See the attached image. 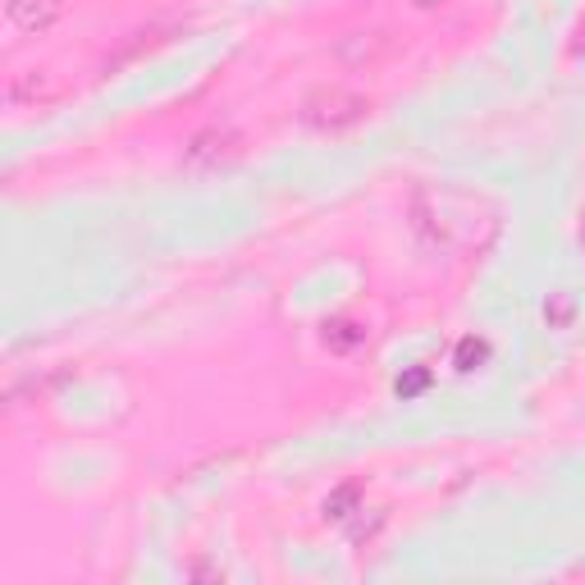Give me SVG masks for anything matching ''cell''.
I'll list each match as a JSON object with an SVG mask.
<instances>
[{
    "instance_id": "obj_4",
    "label": "cell",
    "mask_w": 585,
    "mask_h": 585,
    "mask_svg": "<svg viewBox=\"0 0 585 585\" xmlns=\"http://www.w3.org/2000/svg\"><path fill=\"white\" fill-rule=\"evenodd\" d=\"M55 96H60V83H55L51 69H23V73H14V79L6 83V101L14 110H28V105L37 110V105H47Z\"/></svg>"
},
{
    "instance_id": "obj_12",
    "label": "cell",
    "mask_w": 585,
    "mask_h": 585,
    "mask_svg": "<svg viewBox=\"0 0 585 585\" xmlns=\"http://www.w3.org/2000/svg\"><path fill=\"white\" fill-rule=\"evenodd\" d=\"M188 576L193 581H225V572L211 567V563H188Z\"/></svg>"
},
{
    "instance_id": "obj_9",
    "label": "cell",
    "mask_w": 585,
    "mask_h": 585,
    "mask_svg": "<svg viewBox=\"0 0 585 585\" xmlns=\"http://www.w3.org/2000/svg\"><path fill=\"white\" fill-rule=\"evenodd\" d=\"M544 316H548V325H567V320H572V298L554 292V298L544 302Z\"/></svg>"
},
{
    "instance_id": "obj_11",
    "label": "cell",
    "mask_w": 585,
    "mask_h": 585,
    "mask_svg": "<svg viewBox=\"0 0 585 585\" xmlns=\"http://www.w3.org/2000/svg\"><path fill=\"white\" fill-rule=\"evenodd\" d=\"M567 55L572 60H585V19L572 28V42H567Z\"/></svg>"
},
{
    "instance_id": "obj_1",
    "label": "cell",
    "mask_w": 585,
    "mask_h": 585,
    "mask_svg": "<svg viewBox=\"0 0 585 585\" xmlns=\"http://www.w3.org/2000/svg\"><path fill=\"white\" fill-rule=\"evenodd\" d=\"M366 115H371V101H366L361 92H352V88H343V83H320L298 105V120L311 133H343V129L361 124Z\"/></svg>"
},
{
    "instance_id": "obj_14",
    "label": "cell",
    "mask_w": 585,
    "mask_h": 585,
    "mask_svg": "<svg viewBox=\"0 0 585 585\" xmlns=\"http://www.w3.org/2000/svg\"><path fill=\"white\" fill-rule=\"evenodd\" d=\"M581 238H585V215H581Z\"/></svg>"
},
{
    "instance_id": "obj_3",
    "label": "cell",
    "mask_w": 585,
    "mask_h": 585,
    "mask_svg": "<svg viewBox=\"0 0 585 585\" xmlns=\"http://www.w3.org/2000/svg\"><path fill=\"white\" fill-rule=\"evenodd\" d=\"M398 51V37L384 32V28H357V32H343L335 42V55L348 64V69H371L380 60H389Z\"/></svg>"
},
{
    "instance_id": "obj_5",
    "label": "cell",
    "mask_w": 585,
    "mask_h": 585,
    "mask_svg": "<svg viewBox=\"0 0 585 585\" xmlns=\"http://www.w3.org/2000/svg\"><path fill=\"white\" fill-rule=\"evenodd\" d=\"M6 19L28 37H42L64 19V0H6Z\"/></svg>"
},
{
    "instance_id": "obj_7",
    "label": "cell",
    "mask_w": 585,
    "mask_h": 585,
    "mask_svg": "<svg viewBox=\"0 0 585 585\" xmlns=\"http://www.w3.org/2000/svg\"><path fill=\"white\" fill-rule=\"evenodd\" d=\"M357 503H361V490H357V485H343V490H335V494L325 499V517H329V522H343V526H348V522L357 517V512H361Z\"/></svg>"
},
{
    "instance_id": "obj_10",
    "label": "cell",
    "mask_w": 585,
    "mask_h": 585,
    "mask_svg": "<svg viewBox=\"0 0 585 585\" xmlns=\"http://www.w3.org/2000/svg\"><path fill=\"white\" fill-rule=\"evenodd\" d=\"M425 384H430V371H425V366H421V371H412L408 380H398V393H402V398H412V393H421Z\"/></svg>"
},
{
    "instance_id": "obj_2",
    "label": "cell",
    "mask_w": 585,
    "mask_h": 585,
    "mask_svg": "<svg viewBox=\"0 0 585 585\" xmlns=\"http://www.w3.org/2000/svg\"><path fill=\"white\" fill-rule=\"evenodd\" d=\"M238 156H243V133H234L225 124L202 129L188 146H183V165H193V170H219V165H229Z\"/></svg>"
},
{
    "instance_id": "obj_13",
    "label": "cell",
    "mask_w": 585,
    "mask_h": 585,
    "mask_svg": "<svg viewBox=\"0 0 585 585\" xmlns=\"http://www.w3.org/2000/svg\"><path fill=\"white\" fill-rule=\"evenodd\" d=\"M417 10H439V6H449V0H412Z\"/></svg>"
},
{
    "instance_id": "obj_8",
    "label": "cell",
    "mask_w": 585,
    "mask_h": 585,
    "mask_svg": "<svg viewBox=\"0 0 585 585\" xmlns=\"http://www.w3.org/2000/svg\"><path fill=\"white\" fill-rule=\"evenodd\" d=\"M490 357V343L485 339H462L458 343V371H475V366H481Z\"/></svg>"
},
{
    "instance_id": "obj_6",
    "label": "cell",
    "mask_w": 585,
    "mask_h": 585,
    "mask_svg": "<svg viewBox=\"0 0 585 585\" xmlns=\"http://www.w3.org/2000/svg\"><path fill=\"white\" fill-rule=\"evenodd\" d=\"M325 343L335 348V352H352L357 343H366V325L361 320H348V316L325 320Z\"/></svg>"
}]
</instances>
